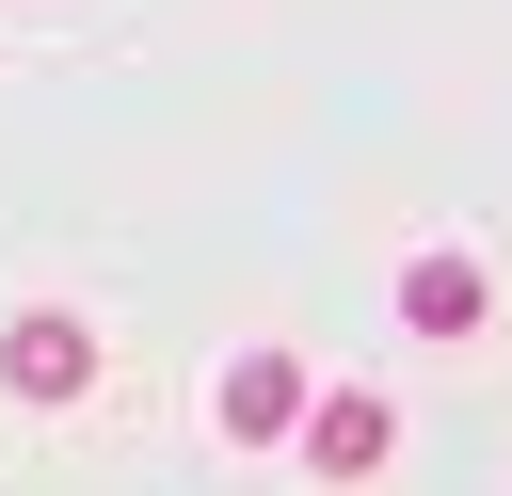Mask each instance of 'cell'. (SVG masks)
I'll list each match as a JSON object with an SVG mask.
<instances>
[{"instance_id":"obj_1","label":"cell","mask_w":512,"mask_h":496,"mask_svg":"<svg viewBox=\"0 0 512 496\" xmlns=\"http://www.w3.org/2000/svg\"><path fill=\"white\" fill-rule=\"evenodd\" d=\"M0 384H16V400H80V384H96V336H80L64 304H32V320H0Z\"/></svg>"},{"instance_id":"obj_2","label":"cell","mask_w":512,"mask_h":496,"mask_svg":"<svg viewBox=\"0 0 512 496\" xmlns=\"http://www.w3.org/2000/svg\"><path fill=\"white\" fill-rule=\"evenodd\" d=\"M208 416H224V448H272V432H304V416H320V384H304V368H288V352H240V368H224V400H208Z\"/></svg>"},{"instance_id":"obj_3","label":"cell","mask_w":512,"mask_h":496,"mask_svg":"<svg viewBox=\"0 0 512 496\" xmlns=\"http://www.w3.org/2000/svg\"><path fill=\"white\" fill-rule=\"evenodd\" d=\"M304 464H320V480H384V464H400V416H384L368 384H336V400L304 416Z\"/></svg>"},{"instance_id":"obj_4","label":"cell","mask_w":512,"mask_h":496,"mask_svg":"<svg viewBox=\"0 0 512 496\" xmlns=\"http://www.w3.org/2000/svg\"><path fill=\"white\" fill-rule=\"evenodd\" d=\"M480 304H496V288H480V256H416V272H400V320H416V336H464Z\"/></svg>"}]
</instances>
